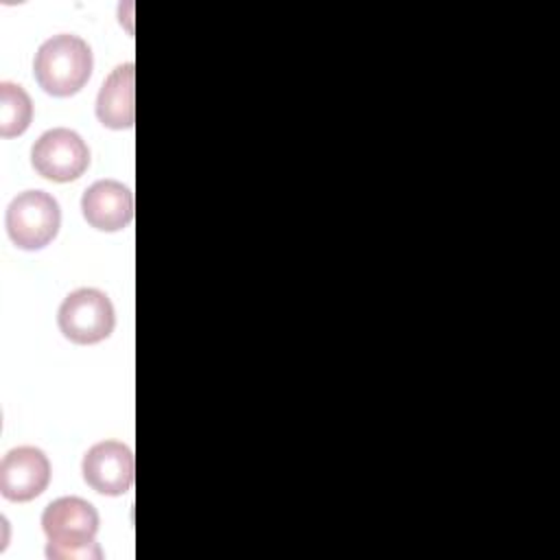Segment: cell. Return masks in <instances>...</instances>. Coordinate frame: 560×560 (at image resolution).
Returning <instances> with one entry per match:
<instances>
[{
	"mask_svg": "<svg viewBox=\"0 0 560 560\" xmlns=\"http://www.w3.org/2000/svg\"><path fill=\"white\" fill-rule=\"evenodd\" d=\"M57 324L74 343H96L114 330V306L96 289H77L59 306Z\"/></svg>",
	"mask_w": 560,
	"mask_h": 560,
	"instance_id": "cell-4",
	"label": "cell"
},
{
	"mask_svg": "<svg viewBox=\"0 0 560 560\" xmlns=\"http://www.w3.org/2000/svg\"><path fill=\"white\" fill-rule=\"evenodd\" d=\"M50 481V462L35 446L11 448L0 464V492L9 501H31Z\"/></svg>",
	"mask_w": 560,
	"mask_h": 560,
	"instance_id": "cell-7",
	"label": "cell"
},
{
	"mask_svg": "<svg viewBox=\"0 0 560 560\" xmlns=\"http://www.w3.org/2000/svg\"><path fill=\"white\" fill-rule=\"evenodd\" d=\"M42 527L48 536L46 558L50 560H98L101 547L94 542L98 514L81 497H61L46 505Z\"/></svg>",
	"mask_w": 560,
	"mask_h": 560,
	"instance_id": "cell-1",
	"label": "cell"
},
{
	"mask_svg": "<svg viewBox=\"0 0 560 560\" xmlns=\"http://www.w3.org/2000/svg\"><path fill=\"white\" fill-rule=\"evenodd\" d=\"M59 223V203L44 190L20 192L7 208V232L22 249L48 245L57 236Z\"/></svg>",
	"mask_w": 560,
	"mask_h": 560,
	"instance_id": "cell-3",
	"label": "cell"
},
{
	"mask_svg": "<svg viewBox=\"0 0 560 560\" xmlns=\"http://www.w3.org/2000/svg\"><path fill=\"white\" fill-rule=\"evenodd\" d=\"M83 479L101 494H122L133 483V453L127 444L105 440L94 444L81 464Z\"/></svg>",
	"mask_w": 560,
	"mask_h": 560,
	"instance_id": "cell-6",
	"label": "cell"
},
{
	"mask_svg": "<svg viewBox=\"0 0 560 560\" xmlns=\"http://www.w3.org/2000/svg\"><path fill=\"white\" fill-rule=\"evenodd\" d=\"M33 116V103L22 85L0 83V136L11 138L26 131Z\"/></svg>",
	"mask_w": 560,
	"mask_h": 560,
	"instance_id": "cell-10",
	"label": "cell"
},
{
	"mask_svg": "<svg viewBox=\"0 0 560 560\" xmlns=\"http://www.w3.org/2000/svg\"><path fill=\"white\" fill-rule=\"evenodd\" d=\"M96 116L112 129H127L133 125V63L118 66L105 79L96 98Z\"/></svg>",
	"mask_w": 560,
	"mask_h": 560,
	"instance_id": "cell-9",
	"label": "cell"
},
{
	"mask_svg": "<svg viewBox=\"0 0 560 560\" xmlns=\"http://www.w3.org/2000/svg\"><path fill=\"white\" fill-rule=\"evenodd\" d=\"M33 72L39 88L48 94L70 96L79 92L92 74V50L79 35H55L37 48Z\"/></svg>",
	"mask_w": 560,
	"mask_h": 560,
	"instance_id": "cell-2",
	"label": "cell"
},
{
	"mask_svg": "<svg viewBox=\"0 0 560 560\" xmlns=\"http://www.w3.org/2000/svg\"><path fill=\"white\" fill-rule=\"evenodd\" d=\"M31 162L35 171L52 182H70L83 175L90 164V151L83 138L66 127L50 129L33 144Z\"/></svg>",
	"mask_w": 560,
	"mask_h": 560,
	"instance_id": "cell-5",
	"label": "cell"
},
{
	"mask_svg": "<svg viewBox=\"0 0 560 560\" xmlns=\"http://www.w3.org/2000/svg\"><path fill=\"white\" fill-rule=\"evenodd\" d=\"M81 210L92 228L116 232L133 219V195L116 179H101L83 192Z\"/></svg>",
	"mask_w": 560,
	"mask_h": 560,
	"instance_id": "cell-8",
	"label": "cell"
}]
</instances>
